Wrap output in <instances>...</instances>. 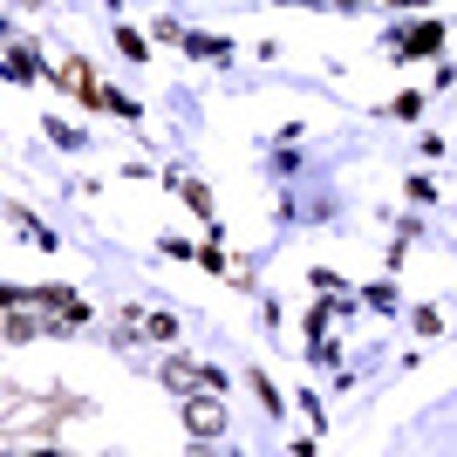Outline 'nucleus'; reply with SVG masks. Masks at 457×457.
<instances>
[{
    "mask_svg": "<svg viewBox=\"0 0 457 457\" xmlns=\"http://www.w3.org/2000/svg\"><path fill=\"white\" fill-rule=\"evenodd\" d=\"M417 7H423V0H417Z\"/></svg>",
    "mask_w": 457,
    "mask_h": 457,
    "instance_id": "f03ea898",
    "label": "nucleus"
},
{
    "mask_svg": "<svg viewBox=\"0 0 457 457\" xmlns=\"http://www.w3.org/2000/svg\"><path fill=\"white\" fill-rule=\"evenodd\" d=\"M437 28H417V35H410V48H403V55H437Z\"/></svg>",
    "mask_w": 457,
    "mask_h": 457,
    "instance_id": "f257e3e1",
    "label": "nucleus"
}]
</instances>
